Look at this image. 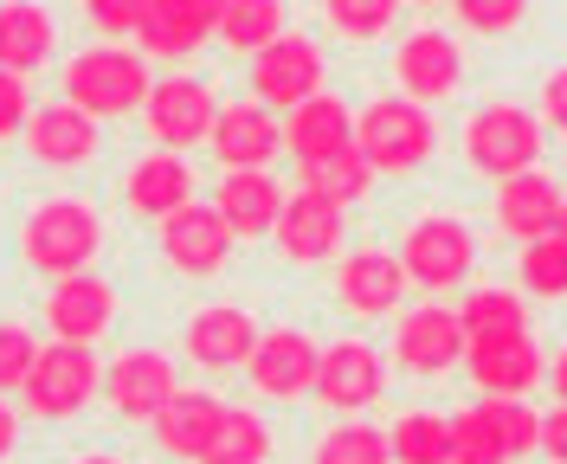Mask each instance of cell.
I'll return each instance as SVG.
<instances>
[{"label": "cell", "instance_id": "1", "mask_svg": "<svg viewBox=\"0 0 567 464\" xmlns=\"http://www.w3.org/2000/svg\"><path fill=\"white\" fill-rule=\"evenodd\" d=\"M104 246V219L91 200H78V194H52V200H39L27 226H20V258L45 271V278H78V271H91V258Z\"/></svg>", "mask_w": 567, "mask_h": 464}, {"label": "cell", "instance_id": "2", "mask_svg": "<svg viewBox=\"0 0 567 464\" xmlns=\"http://www.w3.org/2000/svg\"><path fill=\"white\" fill-rule=\"evenodd\" d=\"M148 59L130 45H84L65 59V104H78L91 123L97 116H130L148 104Z\"/></svg>", "mask_w": 567, "mask_h": 464}, {"label": "cell", "instance_id": "3", "mask_svg": "<svg viewBox=\"0 0 567 464\" xmlns=\"http://www.w3.org/2000/svg\"><path fill=\"white\" fill-rule=\"evenodd\" d=\"M432 116L413 97H374V104L354 116V148L368 155L374 175H413L425 155H432Z\"/></svg>", "mask_w": 567, "mask_h": 464}, {"label": "cell", "instance_id": "4", "mask_svg": "<svg viewBox=\"0 0 567 464\" xmlns=\"http://www.w3.org/2000/svg\"><path fill=\"white\" fill-rule=\"evenodd\" d=\"M464 162L491 181H509L542 162V123L523 104H477L464 116Z\"/></svg>", "mask_w": 567, "mask_h": 464}, {"label": "cell", "instance_id": "5", "mask_svg": "<svg viewBox=\"0 0 567 464\" xmlns=\"http://www.w3.org/2000/svg\"><path fill=\"white\" fill-rule=\"evenodd\" d=\"M400 265H406V285L420 290H452L471 278V265H477V239H471V226L458 214H425L406 226V239H400Z\"/></svg>", "mask_w": 567, "mask_h": 464}, {"label": "cell", "instance_id": "6", "mask_svg": "<svg viewBox=\"0 0 567 464\" xmlns=\"http://www.w3.org/2000/svg\"><path fill=\"white\" fill-rule=\"evenodd\" d=\"M20 393H27L33 420H78L104 393V368H97V355L84 342H52V349H39Z\"/></svg>", "mask_w": 567, "mask_h": 464}, {"label": "cell", "instance_id": "7", "mask_svg": "<svg viewBox=\"0 0 567 464\" xmlns=\"http://www.w3.org/2000/svg\"><path fill=\"white\" fill-rule=\"evenodd\" d=\"M322 45L303 33H284L271 39L258 59H251V97L265 110H297L303 97H317L322 91Z\"/></svg>", "mask_w": 567, "mask_h": 464}, {"label": "cell", "instance_id": "8", "mask_svg": "<svg viewBox=\"0 0 567 464\" xmlns=\"http://www.w3.org/2000/svg\"><path fill=\"white\" fill-rule=\"evenodd\" d=\"M175 393H181L175 361L162 355V349H123V355L110 361V374H104L110 413L130 420V426H155V413H162Z\"/></svg>", "mask_w": 567, "mask_h": 464}, {"label": "cell", "instance_id": "9", "mask_svg": "<svg viewBox=\"0 0 567 464\" xmlns=\"http://www.w3.org/2000/svg\"><path fill=\"white\" fill-rule=\"evenodd\" d=\"M142 116H148V136L162 148H194L213 136L219 97H213V84H200V78H155Z\"/></svg>", "mask_w": 567, "mask_h": 464}, {"label": "cell", "instance_id": "10", "mask_svg": "<svg viewBox=\"0 0 567 464\" xmlns=\"http://www.w3.org/2000/svg\"><path fill=\"white\" fill-rule=\"evenodd\" d=\"M388 393V361L374 342H361V336H342V342H329L322 349V368H317V400L329 413H361V406H374Z\"/></svg>", "mask_w": 567, "mask_h": 464}, {"label": "cell", "instance_id": "11", "mask_svg": "<svg viewBox=\"0 0 567 464\" xmlns=\"http://www.w3.org/2000/svg\"><path fill=\"white\" fill-rule=\"evenodd\" d=\"M393 72H400V97H413V104H445V97H458V84H464V52H458L452 33L420 27V33L400 39Z\"/></svg>", "mask_w": 567, "mask_h": 464}, {"label": "cell", "instance_id": "12", "mask_svg": "<svg viewBox=\"0 0 567 464\" xmlns=\"http://www.w3.org/2000/svg\"><path fill=\"white\" fill-rule=\"evenodd\" d=\"M317 368H322V349L303 329H271V336H258V349H251V361H246L251 388L265 393V400H303V393H317Z\"/></svg>", "mask_w": 567, "mask_h": 464}, {"label": "cell", "instance_id": "13", "mask_svg": "<svg viewBox=\"0 0 567 464\" xmlns=\"http://www.w3.org/2000/svg\"><path fill=\"white\" fill-rule=\"evenodd\" d=\"M342 233H349L342 207L322 200V194H310V187L284 194V214H278V226H271V239H278V251L290 265H322V258H336Z\"/></svg>", "mask_w": 567, "mask_h": 464}, {"label": "cell", "instance_id": "14", "mask_svg": "<svg viewBox=\"0 0 567 464\" xmlns=\"http://www.w3.org/2000/svg\"><path fill=\"white\" fill-rule=\"evenodd\" d=\"M464 322L458 310H439V303H420V310H406L400 329H393V361L406 368V374H445V368H458L464 361Z\"/></svg>", "mask_w": 567, "mask_h": 464}, {"label": "cell", "instance_id": "15", "mask_svg": "<svg viewBox=\"0 0 567 464\" xmlns=\"http://www.w3.org/2000/svg\"><path fill=\"white\" fill-rule=\"evenodd\" d=\"M226 251H233V233H226V219L219 207H181V214L162 219V258H168V271L181 278H213L219 265H226Z\"/></svg>", "mask_w": 567, "mask_h": 464}, {"label": "cell", "instance_id": "16", "mask_svg": "<svg viewBox=\"0 0 567 464\" xmlns=\"http://www.w3.org/2000/svg\"><path fill=\"white\" fill-rule=\"evenodd\" d=\"M336 297H342V310H354V317H388V310H400V297H406L400 251H381V246L349 251L336 265Z\"/></svg>", "mask_w": 567, "mask_h": 464}, {"label": "cell", "instance_id": "17", "mask_svg": "<svg viewBox=\"0 0 567 464\" xmlns=\"http://www.w3.org/2000/svg\"><path fill=\"white\" fill-rule=\"evenodd\" d=\"M207 143L219 155V168H271V155L284 148V123L278 110H265L258 97L251 104H219Z\"/></svg>", "mask_w": 567, "mask_h": 464}, {"label": "cell", "instance_id": "18", "mask_svg": "<svg viewBox=\"0 0 567 464\" xmlns=\"http://www.w3.org/2000/svg\"><path fill=\"white\" fill-rule=\"evenodd\" d=\"M219 7L226 0H148V20H142V59H187L219 33Z\"/></svg>", "mask_w": 567, "mask_h": 464}, {"label": "cell", "instance_id": "19", "mask_svg": "<svg viewBox=\"0 0 567 464\" xmlns=\"http://www.w3.org/2000/svg\"><path fill=\"white\" fill-rule=\"evenodd\" d=\"M45 322L59 342H97L110 322H116V285H104L97 271H78V278H59L52 297H45Z\"/></svg>", "mask_w": 567, "mask_h": 464}, {"label": "cell", "instance_id": "20", "mask_svg": "<svg viewBox=\"0 0 567 464\" xmlns=\"http://www.w3.org/2000/svg\"><path fill=\"white\" fill-rule=\"evenodd\" d=\"M251 349H258V322L239 303H207V310H194V322H187V355L200 361L207 374L246 368Z\"/></svg>", "mask_w": 567, "mask_h": 464}, {"label": "cell", "instance_id": "21", "mask_svg": "<svg viewBox=\"0 0 567 464\" xmlns=\"http://www.w3.org/2000/svg\"><path fill=\"white\" fill-rule=\"evenodd\" d=\"M561 187H555V175L548 168H523V175L496 181V226L509 233V239H548L555 233V219H561Z\"/></svg>", "mask_w": 567, "mask_h": 464}, {"label": "cell", "instance_id": "22", "mask_svg": "<svg viewBox=\"0 0 567 464\" xmlns=\"http://www.w3.org/2000/svg\"><path fill=\"white\" fill-rule=\"evenodd\" d=\"M464 361H471V381L491 393V400H523V393L542 381V349H535L529 336H491V342H471Z\"/></svg>", "mask_w": 567, "mask_h": 464}, {"label": "cell", "instance_id": "23", "mask_svg": "<svg viewBox=\"0 0 567 464\" xmlns=\"http://www.w3.org/2000/svg\"><path fill=\"white\" fill-rule=\"evenodd\" d=\"M213 207H219V219H226L233 239H258V233L278 226L284 187L271 181V168H226L219 194H213Z\"/></svg>", "mask_w": 567, "mask_h": 464}, {"label": "cell", "instance_id": "24", "mask_svg": "<svg viewBox=\"0 0 567 464\" xmlns=\"http://www.w3.org/2000/svg\"><path fill=\"white\" fill-rule=\"evenodd\" d=\"M349 143H354V116L336 91H317L297 110H284V148L297 155V168L322 162V155H336V148H349Z\"/></svg>", "mask_w": 567, "mask_h": 464}, {"label": "cell", "instance_id": "25", "mask_svg": "<svg viewBox=\"0 0 567 464\" xmlns=\"http://www.w3.org/2000/svg\"><path fill=\"white\" fill-rule=\"evenodd\" d=\"M219 420H226V400L207 388H181L162 413H155V445L168 452V458H207L213 432H219Z\"/></svg>", "mask_w": 567, "mask_h": 464}, {"label": "cell", "instance_id": "26", "mask_svg": "<svg viewBox=\"0 0 567 464\" xmlns=\"http://www.w3.org/2000/svg\"><path fill=\"white\" fill-rule=\"evenodd\" d=\"M27 148L45 168H84L97 155V123L78 104H39L27 116Z\"/></svg>", "mask_w": 567, "mask_h": 464}, {"label": "cell", "instance_id": "27", "mask_svg": "<svg viewBox=\"0 0 567 464\" xmlns=\"http://www.w3.org/2000/svg\"><path fill=\"white\" fill-rule=\"evenodd\" d=\"M123 200L142 219H168L194 200V168L181 155H142L136 168L123 175Z\"/></svg>", "mask_w": 567, "mask_h": 464}, {"label": "cell", "instance_id": "28", "mask_svg": "<svg viewBox=\"0 0 567 464\" xmlns=\"http://www.w3.org/2000/svg\"><path fill=\"white\" fill-rule=\"evenodd\" d=\"M59 52V27L39 0H7L0 7V72L33 78L45 59Z\"/></svg>", "mask_w": 567, "mask_h": 464}, {"label": "cell", "instance_id": "29", "mask_svg": "<svg viewBox=\"0 0 567 464\" xmlns=\"http://www.w3.org/2000/svg\"><path fill=\"white\" fill-rule=\"evenodd\" d=\"M458 322H464V342H491V336H529V310L516 290H471L458 303Z\"/></svg>", "mask_w": 567, "mask_h": 464}, {"label": "cell", "instance_id": "30", "mask_svg": "<svg viewBox=\"0 0 567 464\" xmlns=\"http://www.w3.org/2000/svg\"><path fill=\"white\" fill-rule=\"evenodd\" d=\"M219 39L226 52H265L271 39H284V0H226L219 7Z\"/></svg>", "mask_w": 567, "mask_h": 464}, {"label": "cell", "instance_id": "31", "mask_svg": "<svg viewBox=\"0 0 567 464\" xmlns=\"http://www.w3.org/2000/svg\"><path fill=\"white\" fill-rule=\"evenodd\" d=\"M303 187L322 194V200H336V207H354L368 187H374V168H368V155L361 148H336V155H322V162H303Z\"/></svg>", "mask_w": 567, "mask_h": 464}, {"label": "cell", "instance_id": "32", "mask_svg": "<svg viewBox=\"0 0 567 464\" xmlns=\"http://www.w3.org/2000/svg\"><path fill=\"white\" fill-rule=\"evenodd\" d=\"M388 452L393 464H452V420H439V413H400L388 432Z\"/></svg>", "mask_w": 567, "mask_h": 464}, {"label": "cell", "instance_id": "33", "mask_svg": "<svg viewBox=\"0 0 567 464\" xmlns=\"http://www.w3.org/2000/svg\"><path fill=\"white\" fill-rule=\"evenodd\" d=\"M452 464H516L509 458V439H503V426H496L491 400L464 406L458 420H452Z\"/></svg>", "mask_w": 567, "mask_h": 464}, {"label": "cell", "instance_id": "34", "mask_svg": "<svg viewBox=\"0 0 567 464\" xmlns=\"http://www.w3.org/2000/svg\"><path fill=\"white\" fill-rule=\"evenodd\" d=\"M265 458H271V426L251 406H226V420H219L200 464H265Z\"/></svg>", "mask_w": 567, "mask_h": 464}, {"label": "cell", "instance_id": "35", "mask_svg": "<svg viewBox=\"0 0 567 464\" xmlns=\"http://www.w3.org/2000/svg\"><path fill=\"white\" fill-rule=\"evenodd\" d=\"M388 432L381 426H361V420H342V426H329L317 439V452L310 464H388Z\"/></svg>", "mask_w": 567, "mask_h": 464}, {"label": "cell", "instance_id": "36", "mask_svg": "<svg viewBox=\"0 0 567 464\" xmlns=\"http://www.w3.org/2000/svg\"><path fill=\"white\" fill-rule=\"evenodd\" d=\"M400 7H406V0H322V20H329L342 39L368 45V39H388L393 33Z\"/></svg>", "mask_w": 567, "mask_h": 464}, {"label": "cell", "instance_id": "37", "mask_svg": "<svg viewBox=\"0 0 567 464\" xmlns=\"http://www.w3.org/2000/svg\"><path fill=\"white\" fill-rule=\"evenodd\" d=\"M516 271H523V290L529 297H567V239H555V233L548 239H529Z\"/></svg>", "mask_w": 567, "mask_h": 464}, {"label": "cell", "instance_id": "38", "mask_svg": "<svg viewBox=\"0 0 567 464\" xmlns=\"http://www.w3.org/2000/svg\"><path fill=\"white\" fill-rule=\"evenodd\" d=\"M33 361H39V342H33V329H27V322H0V393L27 388V374H33Z\"/></svg>", "mask_w": 567, "mask_h": 464}, {"label": "cell", "instance_id": "39", "mask_svg": "<svg viewBox=\"0 0 567 464\" xmlns=\"http://www.w3.org/2000/svg\"><path fill=\"white\" fill-rule=\"evenodd\" d=\"M496 406V426L509 439V458H535L542 452V413H535L529 400H491Z\"/></svg>", "mask_w": 567, "mask_h": 464}, {"label": "cell", "instance_id": "40", "mask_svg": "<svg viewBox=\"0 0 567 464\" xmlns=\"http://www.w3.org/2000/svg\"><path fill=\"white\" fill-rule=\"evenodd\" d=\"M452 13H458V27L496 39V33H509V27H523L529 0H452Z\"/></svg>", "mask_w": 567, "mask_h": 464}, {"label": "cell", "instance_id": "41", "mask_svg": "<svg viewBox=\"0 0 567 464\" xmlns=\"http://www.w3.org/2000/svg\"><path fill=\"white\" fill-rule=\"evenodd\" d=\"M84 13H91L97 33L130 39V33H142V20H148V0H84Z\"/></svg>", "mask_w": 567, "mask_h": 464}, {"label": "cell", "instance_id": "42", "mask_svg": "<svg viewBox=\"0 0 567 464\" xmlns=\"http://www.w3.org/2000/svg\"><path fill=\"white\" fill-rule=\"evenodd\" d=\"M27 130V78L20 72H0V143Z\"/></svg>", "mask_w": 567, "mask_h": 464}, {"label": "cell", "instance_id": "43", "mask_svg": "<svg viewBox=\"0 0 567 464\" xmlns=\"http://www.w3.org/2000/svg\"><path fill=\"white\" fill-rule=\"evenodd\" d=\"M542 123L567 136V65L561 72H548V84H542Z\"/></svg>", "mask_w": 567, "mask_h": 464}, {"label": "cell", "instance_id": "44", "mask_svg": "<svg viewBox=\"0 0 567 464\" xmlns=\"http://www.w3.org/2000/svg\"><path fill=\"white\" fill-rule=\"evenodd\" d=\"M542 452H548V464H567V406L542 413Z\"/></svg>", "mask_w": 567, "mask_h": 464}, {"label": "cell", "instance_id": "45", "mask_svg": "<svg viewBox=\"0 0 567 464\" xmlns=\"http://www.w3.org/2000/svg\"><path fill=\"white\" fill-rule=\"evenodd\" d=\"M13 445H20V413H13L7 393H0V458H13Z\"/></svg>", "mask_w": 567, "mask_h": 464}, {"label": "cell", "instance_id": "46", "mask_svg": "<svg viewBox=\"0 0 567 464\" xmlns=\"http://www.w3.org/2000/svg\"><path fill=\"white\" fill-rule=\"evenodd\" d=\"M548 381H555V400L567 406V349H561L555 361H548Z\"/></svg>", "mask_w": 567, "mask_h": 464}, {"label": "cell", "instance_id": "47", "mask_svg": "<svg viewBox=\"0 0 567 464\" xmlns=\"http://www.w3.org/2000/svg\"><path fill=\"white\" fill-rule=\"evenodd\" d=\"M78 464H123V458H110V452H91V458H78Z\"/></svg>", "mask_w": 567, "mask_h": 464}, {"label": "cell", "instance_id": "48", "mask_svg": "<svg viewBox=\"0 0 567 464\" xmlns=\"http://www.w3.org/2000/svg\"><path fill=\"white\" fill-rule=\"evenodd\" d=\"M555 239H567V200H561V219H555Z\"/></svg>", "mask_w": 567, "mask_h": 464}, {"label": "cell", "instance_id": "49", "mask_svg": "<svg viewBox=\"0 0 567 464\" xmlns=\"http://www.w3.org/2000/svg\"><path fill=\"white\" fill-rule=\"evenodd\" d=\"M406 7H439V0H406Z\"/></svg>", "mask_w": 567, "mask_h": 464}]
</instances>
